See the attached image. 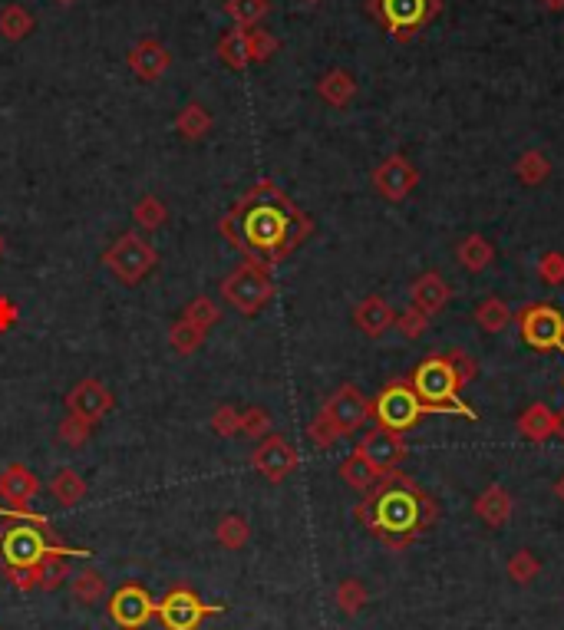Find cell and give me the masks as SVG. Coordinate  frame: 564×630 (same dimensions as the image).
Segmentation results:
<instances>
[{"instance_id":"74e56055","label":"cell","mask_w":564,"mask_h":630,"mask_svg":"<svg viewBox=\"0 0 564 630\" xmlns=\"http://www.w3.org/2000/svg\"><path fill=\"white\" fill-rule=\"evenodd\" d=\"M188 324H195V327H202L205 334L208 330H212L218 320H221V311H218V304L212 301V297H205V294H198V297H192V301H188V307H185V314H182Z\"/></svg>"},{"instance_id":"30bf717a","label":"cell","mask_w":564,"mask_h":630,"mask_svg":"<svg viewBox=\"0 0 564 630\" xmlns=\"http://www.w3.org/2000/svg\"><path fill=\"white\" fill-rule=\"evenodd\" d=\"M53 551L83 555V551H70V548H50L40 528H30V525L10 528V532L0 535V558H4V565H37L40 558L53 555Z\"/></svg>"},{"instance_id":"52a82bcc","label":"cell","mask_w":564,"mask_h":630,"mask_svg":"<svg viewBox=\"0 0 564 630\" xmlns=\"http://www.w3.org/2000/svg\"><path fill=\"white\" fill-rule=\"evenodd\" d=\"M373 17L390 30L393 40H413L429 20L439 17L442 4L439 0H373L370 4Z\"/></svg>"},{"instance_id":"d6986e66","label":"cell","mask_w":564,"mask_h":630,"mask_svg":"<svg viewBox=\"0 0 564 630\" xmlns=\"http://www.w3.org/2000/svg\"><path fill=\"white\" fill-rule=\"evenodd\" d=\"M409 294H413V307H419V311L429 314V317L446 311V304L452 301V287L439 271L419 274V278L413 281V287H409Z\"/></svg>"},{"instance_id":"2e32d148","label":"cell","mask_w":564,"mask_h":630,"mask_svg":"<svg viewBox=\"0 0 564 630\" xmlns=\"http://www.w3.org/2000/svg\"><path fill=\"white\" fill-rule=\"evenodd\" d=\"M357 449H360L363 456H367L380 472H393V469L406 459L403 433H393V429H383V426L370 429V433L360 439V446H357Z\"/></svg>"},{"instance_id":"3957f363","label":"cell","mask_w":564,"mask_h":630,"mask_svg":"<svg viewBox=\"0 0 564 630\" xmlns=\"http://www.w3.org/2000/svg\"><path fill=\"white\" fill-rule=\"evenodd\" d=\"M409 383H413L419 400L433 406L436 413L475 419L472 406L462 403V396H459L462 383L456 377V370H452V363L446 360V353H433V357H426L413 373H409Z\"/></svg>"},{"instance_id":"680465c9","label":"cell","mask_w":564,"mask_h":630,"mask_svg":"<svg viewBox=\"0 0 564 630\" xmlns=\"http://www.w3.org/2000/svg\"><path fill=\"white\" fill-rule=\"evenodd\" d=\"M0 515H4V508H0Z\"/></svg>"},{"instance_id":"44dd1931","label":"cell","mask_w":564,"mask_h":630,"mask_svg":"<svg viewBox=\"0 0 564 630\" xmlns=\"http://www.w3.org/2000/svg\"><path fill=\"white\" fill-rule=\"evenodd\" d=\"M518 433L528 442H548L551 436H558V413L545 403H532L518 416Z\"/></svg>"},{"instance_id":"ffe728a7","label":"cell","mask_w":564,"mask_h":630,"mask_svg":"<svg viewBox=\"0 0 564 630\" xmlns=\"http://www.w3.org/2000/svg\"><path fill=\"white\" fill-rule=\"evenodd\" d=\"M172 53L162 47L159 40H139L136 47L129 50V70L139 76L142 83H152L169 70Z\"/></svg>"},{"instance_id":"7a4b0ae2","label":"cell","mask_w":564,"mask_h":630,"mask_svg":"<svg viewBox=\"0 0 564 630\" xmlns=\"http://www.w3.org/2000/svg\"><path fill=\"white\" fill-rule=\"evenodd\" d=\"M357 515L367 522L386 545H409L426 525L436 522L439 508L406 472H383L380 482L367 492V499L357 508Z\"/></svg>"},{"instance_id":"7402d4cb","label":"cell","mask_w":564,"mask_h":630,"mask_svg":"<svg viewBox=\"0 0 564 630\" xmlns=\"http://www.w3.org/2000/svg\"><path fill=\"white\" fill-rule=\"evenodd\" d=\"M512 495H508L502 485H489L479 499H475V515L482 518L485 525H492V528H499L508 522V515H512Z\"/></svg>"},{"instance_id":"9a60e30c","label":"cell","mask_w":564,"mask_h":630,"mask_svg":"<svg viewBox=\"0 0 564 630\" xmlns=\"http://www.w3.org/2000/svg\"><path fill=\"white\" fill-rule=\"evenodd\" d=\"M109 614H113V621L126 630H139L142 624H149V617L156 614V604L146 591L139 588V584H123L113 601H109Z\"/></svg>"},{"instance_id":"277c9868","label":"cell","mask_w":564,"mask_h":630,"mask_svg":"<svg viewBox=\"0 0 564 630\" xmlns=\"http://www.w3.org/2000/svg\"><path fill=\"white\" fill-rule=\"evenodd\" d=\"M221 297L235 307L238 314L254 317L261 311L264 304L271 301L274 294V284H271V268L258 258H245L238 264L235 271L228 274L225 281H221Z\"/></svg>"},{"instance_id":"5bb4252c","label":"cell","mask_w":564,"mask_h":630,"mask_svg":"<svg viewBox=\"0 0 564 630\" xmlns=\"http://www.w3.org/2000/svg\"><path fill=\"white\" fill-rule=\"evenodd\" d=\"M156 611H159L162 624L169 627V630H195L198 621H202V617H205L208 611L215 614L218 607L202 604L188 588H175V591H169V598H165V601L156 607Z\"/></svg>"},{"instance_id":"ee69618b","label":"cell","mask_w":564,"mask_h":630,"mask_svg":"<svg viewBox=\"0 0 564 630\" xmlns=\"http://www.w3.org/2000/svg\"><path fill=\"white\" fill-rule=\"evenodd\" d=\"M271 429V413L261 410V406H251V410L241 413V433L251 439H264Z\"/></svg>"},{"instance_id":"11a10c76","label":"cell","mask_w":564,"mask_h":630,"mask_svg":"<svg viewBox=\"0 0 564 630\" xmlns=\"http://www.w3.org/2000/svg\"><path fill=\"white\" fill-rule=\"evenodd\" d=\"M4 251H7V241H4V235H0V258H4Z\"/></svg>"},{"instance_id":"8d00e7d4","label":"cell","mask_w":564,"mask_h":630,"mask_svg":"<svg viewBox=\"0 0 564 630\" xmlns=\"http://www.w3.org/2000/svg\"><path fill=\"white\" fill-rule=\"evenodd\" d=\"M225 10L241 30H251L254 24H261L264 14H268V0H228Z\"/></svg>"},{"instance_id":"8fae6325","label":"cell","mask_w":564,"mask_h":630,"mask_svg":"<svg viewBox=\"0 0 564 630\" xmlns=\"http://www.w3.org/2000/svg\"><path fill=\"white\" fill-rule=\"evenodd\" d=\"M419 185V169L409 162L403 152H393L373 169V189L380 192L386 202H406Z\"/></svg>"},{"instance_id":"4fadbf2b","label":"cell","mask_w":564,"mask_h":630,"mask_svg":"<svg viewBox=\"0 0 564 630\" xmlns=\"http://www.w3.org/2000/svg\"><path fill=\"white\" fill-rule=\"evenodd\" d=\"M109 410H113V393H109V386H103L99 380H80L70 393H66V413L80 416L93 426Z\"/></svg>"},{"instance_id":"4316f807","label":"cell","mask_w":564,"mask_h":630,"mask_svg":"<svg viewBox=\"0 0 564 630\" xmlns=\"http://www.w3.org/2000/svg\"><path fill=\"white\" fill-rule=\"evenodd\" d=\"M472 317H475V324L485 330V334H502V330L515 320L512 307H508L502 297H485V301L475 307Z\"/></svg>"},{"instance_id":"ba28073f","label":"cell","mask_w":564,"mask_h":630,"mask_svg":"<svg viewBox=\"0 0 564 630\" xmlns=\"http://www.w3.org/2000/svg\"><path fill=\"white\" fill-rule=\"evenodd\" d=\"M518 334L532 350L551 353L564 347V314L551 304H528L515 314Z\"/></svg>"},{"instance_id":"db71d44e","label":"cell","mask_w":564,"mask_h":630,"mask_svg":"<svg viewBox=\"0 0 564 630\" xmlns=\"http://www.w3.org/2000/svg\"><path fill=\"white\" fill-rule=\"evenodd\" d=\"M558 439L564 442V410L558 413Z\"/></svg>"},{"instance_id":"bcb514c9","label":"cell","mask_w":564,"mask_h":630,"mask_svg":"<svg viewBox=\"0 0 564 630\" xmlns=\"http://www.w3.org/2000/svg\"><path fill=\"white\" fill-rule=\"evenodd\" d=\"M307 439H311L317 449H330L334 442H340V433H337L334 426H330V419H327V416H320V413H317V416L311 419V426H307Z\"/></svg>"},{"instance_id":"ab89813d","label":"cell","mask_w":564,"mask_h":630,"mask_svg":"<svg viewBox=\"0 0 564 630\" xmlns=\"http://www.w3.org/2000/svg\"><path fill=\"white\" fill-rule=\"evenodd\" d=\"M406 340H419L429 330V314H423L419 307L409 304L403 314H396V324H393Z\"/></svg>"},{"instance_id":"6da1fadb","label":"cell","mask_w":564,"mask_h":630,"mask_svg":"<svg viewBox=\"0 0 564 630\" xmlns=\"http://www.w3.org/2000/svg\"><path fill=\"white\" fill-rule=\"evenodd\" d=\"M221 231L248 258H258L271 268L304 245L314 231V221L297 208L274 182H258L221 221Z\"/></svg>"},{"instance_id":"603a6c76","label":"cell","mask_w":564,"mask_h":630,"mask_svg":"<svg viewBox=\"0 0 564 630\" xmlns=\"http://www.w3.org/2000/svg\"><path fill=\"white\" fill-rule=\"evenodd\" d=\"M317 96L324 99L327 106H337V109H344L353 96H357V80L347 73V70H330L320 76V83H317Z\"/></svg>"},{"instance_id":"484cf974","label":"cell","mask_w":564,"mask_h":630,"mask_svg":"<svg viewBox=\"0 0 564 630\" xmlns=\"http://www.w3.org/2000/svg\"><path fill=\"white\" fill-rule=\"evenodd\" d=\"M50 492H53V499H57L60 505L70 508V505H80L86 499L90 485H86V479L76 469H60L57 475H53Z\"/></svg>"},{"instance_id":"cb8c5ba5","label":"cell","mask_w":564,"mask_h":630,"mask_svg":"<svg viewBox=\"0 0 564 630\" xmlns=\"http://www.w3.org/2000/svg\"><path fill=\"white\" fill-rule=\"evenodd\" d=\"M380 469L373 466V462L363 456V452H350V456L340 462V479H344L350 489H357V492H370L376 482H380Z\"/></svg>"},{"instance_id":"e575fe53","label":"cell","mask_w":564,"mask_h":630,"mask_svg":"<svg viewBox=\"0 0 564 630\" xmlns=\"http://www.w3.org/2000/svg\"><path fill=\"white\" fill-rule=\"evenodd\" d=\"M30 30H33V14L27 7L10 4L0 10V33H4L7 40H24Z\"/></svg>"},{"instance_id":"b9f144b4","label":"cell","mask_w":564,"mask_h":630,"mask_svg":"<svg viewBox=\"0 0 564 630\" xmlns=\"http://www.w3.org/2000/svg\"><path fill=\"white\" fill-rule=\"evenodd\" d=\"M337 604H340V611L344 614H357L363 604H367V588H363L360 581H340V588H337Z\"/></svg>"},{"instance_id":"60d3db41","label":"cell","mask_w":564,"mask_h":630,"mask_svg":"<svg viewBox=\"0 0 564 630\" xmlns=\"http://www.w3.org/2000/svg\"><path fill=\"white\" fill-rule=\"evenodd\" d=\"M278 37H271L268 30H248V60L251 63H261V60H268V57H274V53H278Z\"/></svg>"},{"instance_id":"7dc6e473","label":"cell","mask_w":564,"mask_h":630,"mask_svg":"<svg viewBox=\"0 0 564 630\" xmlns=\"http://www.w3.org/2000/svg\"><path fill=\"white\" fill-rule=\"evenodd\" d=\"M446 360L452 363V370H456V377H459L462 386H469L475 377H479V363H475L466 350H449Z\"/></svg>"},{"instance_id":"e0dca14e","label":"cell","mask_w":564,"mask_h":630,"mask_svg":"<svg viewBox=\"0 0 564 630\" xmlns=\"http://www.w3.org/2000/svg\"><path fill=\"white\" fill-rule=\"evenodd\" d=\"M393 324H396V311L380 294H367L357 307H353V327L373 340L383 337L386 330H393Z\"/></svg>"},{"instance_id":"f35d334b","label":"cell","mask_w":564,"mask_h":630,"mask_svg":"<svg viewBox=\"0 0 564 630\" xmlns=\"http://www.w3.org/2000/svg\"><path fill=\"white\" fill-rule=\"evenodd\" d=\"M93 423H86V419H80V416H70L66 413V419L60 423V429H57V436L66 442V446H73V449H80V446H86V442H90V436H93Z\"/></svg>"},{"instance_id":"5b68a950","label":"cell","mask_w":564,"mask_h":630,"mask_svg":"<svg viewBox=\"0 0 564 630\" xmlns=\"http://www.w3.org/2000/svg\"><path fill=\"white\" fill-rule=\"evenodd\" d=\"M429 413H436V410L429 403L419 400L409 380H390L373 400L376 426L393 429V433H409V429H416L419 419L429 416Z\"/></svg>"},{"instance_id":"83f0119b","label":"cell","mask_w":564,"mask_h":630,"mask_svg":"<svg viewBox=\"0 0 564 630\" xmlns=\"http://www.w3.org/2000/svg\"><path fill=\"white\" fill-rule=\"evenodd\" d=\"M548 175H551V159L541 149H525L515 159V179L522 185H541L548 182Z\"/></svg>"},{"instance_id":"6f0895ef","label":"cell","mask_w":564,"mask_h":630,"mask_svg":"<svg viewBox=\"0 0 564 630\" xmlns=\"http://www.w3.org/2000/svg\"><path fill=\"white\" fill-rule=\"evenodd\" d=\"M304 4H320V0H304Z\"/></svg>"},{"instance_id":"9f6ffc18","label":"cell","mask_w":564,"mask_h":630,"mask_svg":"<svg viewBox=\"0 0 564 630\" xmlns=\"http://www.w3.org/2000/svg\"><path fill=\"white\" fill-rule=\"evenodd\" d=\"M57 4H63V7H70V4H73V0H57Z\"/></svg>"},{"instance_id":"9c48e42d","label":"cell","mask_w":564,"mask_h":630,"mask_svg":"<svg viewBox=\"0 0 564 630\" xmlns=\"http://www.w3.org/2000/svg\"><path fill=\"white\" fill-rule=\"evenodd\" d=\"M320 416H327L330 426H334L340 433V439H344V436H353L357 429H363L370 423L373 403L360 393V386L344 383L327 396V403L320 406Z\"/></svg>"},{"instance_id":"836d02e7","label":"cell","mask_w":564,"mask_h":630,"mask_svg":"<svg viewBox=\"0 0 564 630\" xmlns=\"http://www.w3.org/2000/svg\"><path fill=\"white\" fill-rule=\"evenodd\" d=\"M169 344L175 353H182V357H188V353H195L198 347L205 344V330L202 327H195V324H188L185 317H179L172 324L169 330Z\"/></svg>"},{"instance_id":"681fc988","label":"cell","mask_w":564,"mask_h":630,"mask_svg":"<svg viewBox=\"0 0 564 630\" xmlns=\"http://www.w3.org/2000/svg\"><path fill=\"white\" fill-rule=\"evenodd\" d=\"M7 578L14 581L20 591L37 588V568L33 565H7Z\"/></svg>"},{"instance_id":"f1b7e54d","label":"cell","mask_w":564,"mask_h":630,"mask_svg":"<svg viewBox=\"0 0 564 630\" xmlns=\"http://www.w3.org/2000/svg\"><path fill=\"white\" fill-rule=\"evenodd\" d=\"M70 591H73V598L80 604H99V601H103V594H106V578L99 571H93V568L76 571L70 578Z\"/></svg>"},{"instance_id":"d590c367","label":"cell","mask_w":564,"mask_h":630,"mask_svg":"<svg viewBox=\"0 0 564 630\" xmlns=\"http://www.w3.org/2000/svg\"><path fill=\"white\" fill-rule=\"evenodd\" d=\"M132 218H136V225H139V228L156 231V228L165 225V218H169V208H165L162 198L146 195V198H139L136 208H132Z\"/></svg>"},{"instance_id":"d6a6232c","label":"cell","mask_w":564,"mask_h":630,"mask_svg":"<svg viewBox=\"0 0 564 630\" xmlns=\"http://www.w3.org/2000/svg\"><path fill=\"white\" fill-rule=\"evenodd\" d=\"M175 129L182 132L185 139H202L208 129H212V116H208V109L202 103H188L179 119H175Z\"/></svg>"},{"instance_id":"f6af8a7d","label":"cell","mask_w":564,"mask_h":630,"mask_svg":"<svg viewBox=\"0 0 564 630\" xmlns=\"http://www.w3.org/2000/svg\"><path fill=\"white\" fill-rule=\"evenodd\" d=\"M212 429L221 439L238 436L241 433V413L235 410V406H218V410L212 413Z\"/></svg>"},{"instance_id":"7c38bea8","label":"cell","mask_w":564,"mask_h":630,"mask_svg":"<svg viewBox=\"0 0 564 630\" xmlns=\"http://www.w3.org/2000/svg\"><path fill=\"white\" fill-rule=\"evenodd\" d=\"M297 449L284 436H264L251 452V466L268 482H284L297 469Z\"/></svg>"},{"instance_id":"d4e9b609","label":"cell","mask_w":564,"mask_h":630,"mask_svg":"<svg viewBox=\"0 0 564 630\" xmlns=\"http://www.w3.org/2000/svg\"><path fill=\"white\" fill-rule=\"evenodd\" d=\"M456 258H459V264H462L466 271L479 274V271H485V268H489V264L495 261V248H492V241H489V238L475 231V235H466V238L459 241Z\"/></svg>"},{"instance_id":"c3c4849f","label":"cell","mask_w":564,"mask_h":630,"mask_svg":"<svg viewBox=\"0 0 564 630\" xmlns=\"http://www.w3.org/2000/svg\"><path fill=\"white\" fill-rule=\"evenodd\" d=\"M508 574L518 581V584H528L538 574V561L532 551H518V555L508 561Z\"/></svg>"},{"instance_id":"ac0fdd59","label":"cell","mask_w":564,"mask_h":630,"mask_svg":"<svg viewBox=\"0 0 564 630\" xmlns=\"http://www.w3.org/2000/svg\"><path fill=\"white\" fill-rule=\"evenodd\" d=\"M37 492H40V479L24 462H10V466L0 472V495H4L17 512H24V508L37 499Z\"/></svg>"},{"instance_id":"1f68e13d","label":"cell","mask_w":564,"mask_h":630,"mask_svg":"<svg viewBox=\"0 0 564 630\" xmlns=\"http://www.w3.org/2000/svg\"><path fill=\"white\" fill-rule=\"evenodd\" d=\"M60 555H66V551H53V555H47V558H40L37 565V588H43V591H57L60 584L70 578V568H66V561L60 558Z\"/></svg>"},{"instance_id":"816d5d0a","label":"cell","mask_w":564,"mask_h":630,"mask_svg":"<svg viewBox=\"0 0 564 630\" xmlns=\"http://www.w3.org/2000/svg\"><path fill=\"white\" fill-rule=\"evenodd\" d=\"M541 7H548V10H564V0H538Z\"/></svg>"},{"instance_id":"91938a15","label":"cell","mask_w":564,"mask_h":630,"mask_svg":"<svg viewBox=\"0 0 564 630\" xmlns=\"http://www.w3.org/2000/svg\"><path fill=\"white\" fill-rule=\"evenodd\" d=\"M561 353H564V347H561Z\"/></svg>"},{"instance_id":"f907efd6","label":"cell","mask_w":564,"mask_h":630,"mask_svg":"<svg viewBox=\"0 0 564 630\" xmlns=\"http://www.w3.org/2000/svg\"><path fill=\"white\" fill-rule=\"evenodd\" d=\"M14 324H17V307L7 297H0V330H10Z\"/></svg>"},{"instance_id":"4dcf8cb0","label":"cell","mask_w":564,"mask_h":630,"mask_svg":"<svg viewBox=\"0 0 564 630\" xmlns=\"http://www.w3.org/2000/svg\"><path fill=\"white\" fill-rule=\"evenodd\" d=\"M218 57L225 60L231 70H245V66L251 63L248 60V30H241V27L228 30L218 43Z\"/></svg>"},{"instance_id":"8992f818","label":"cell","mask_w":564,"mask_h":630,"mask_svg":"<svg viewBox=\"0 0 564 630\" xmlns=\"http://www.w3.org/2000/svg\"><path fill=\"white\" fill-rule=\"evenodd\" d=\"M103 264L116 274V281H123V284L132 287V284L146 281L149 274L156 271L159 251L152 248L142 235H132V231H126V235H119L113 245L106 248Z\"/></svg>"},{"instance_id":"7bdbcfd3","label":"cell","mask_w":564,"mask_h":630,"mask_svg":"<svg viewBox=\"0 0 564 630\" xmlns=\"http://www.w3.org/2000/svg\"><path fill=\"white\" fill-rule=\"evenodd\" d=\"M538 278L551 284V287H561L564 284V254L561 251H545L538 258Z\"/></svg>"},{"instance_id":"f5cc1de1","label":"cell","mask_w":564,"mask_h":630,"mask_svg":"<svg viewBox=\"0 0 564 630\" xmlns=\"http://www.w3.org/2000/svg\"><path fill=\"white\" fill-rule=\"evenodd\" d=\"M555 495H558V499L564 502V472L558 475V482H555Z\"/></svg>"},{"instance_id":"f546056e","label":"cell","mask_w":564,"mask_h":630,"mask_svg":"<svg viewBox=\"0 0 564 630\" xmlns=\"http://www.w3.org/2000/svg\"><path fill=\"white\" fill-rule=\"evenodd\" d=\"M215 538H218V545H221V548H228V551L245 548V545H248V538H251L248 518H245V515H225V518L218 522V528H215Z\"/></svg>"}]
</instances>
